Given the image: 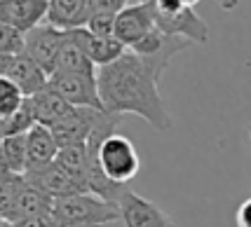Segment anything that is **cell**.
<instances>
[{
	"instance_id": "5",
	"label": "cell",
	"mask_w": 251,
	"mask_h": 227,
	"mask_svg": "<svg viewBox=\"0 0 251 227\" xmlns=\"http://www.w3.org/2000/svg\"><path fill=\"white\" fill-rule=\"evenodd\" d=\"M157 28L155 23V0H139L129 2L118 14L115 22V40L127 47V52L143 43L151 33Z\"/></svg>"
},
{
	"instance_id": "28",
	"label": "cell",
	"mask_w": 251,
	"mask_h": 227,
	"mask_svg": "<svg viewBox=\"0 0 251 227\" xmlns=\"http://www.w3.org/2000/svg\"><path fill=\"white\" fill-rule=\"evenodd\" d=\"M247 131H249V138H251V124H249V129H247Z\"/></svg>"
},
{
	"instance_id": "6",
	"label": "cell",
	"mask_w": 251,
	"mask_h": 227,
	"mask_svg": "<svg viewBox=\"0 0 251 227\" xmlns=\"http://www.w3.org/2000/svg\"><path fill=\"white\" fill-rule=\"evenodd\" d=\"M50 87L54 89L59 96H64L73 108L103 110L97 75H85V73H54V75H50Z\"/></svg>"
},
{
	"instance_id": "13",
	"label": "cell",
	"mask_w": 251,
	"mask_h": 227,
	"mask_svg": "<svg viewBox=\"0 0 251 227\" xmlns=\"http://www.w3.org/2000/svg\"><path fill=\"white\" fill-rule=\"evenodd\" d=\"M94 14V0H50V12L45 22L59 31L71 33L87 28Z\"/></svg>"
},
{
	"instance_id": "14",
	"label": "cell",
	"mask_w": 251,
	"mask_h": 227,
	"mask_svg": "<svg viewBox=\"0 0 251 227\" xmlns=\"http://www.w3.org/2000/svg\"><path fill=\"white\" fill-rule=\"evenodd\" d=\"M26 178H28L35 187H40L43 192H47L52 199H64V197H73V195H87V192L80 187V183H77L75 178L66 171L59 162L50 164V166H45V169H40V171H35V173H26Z\"/></svg>"
},
{
	"instance_id": "17",
	"label": "cell",
	"mask_w": 251,
	"mask_h": 227,
	"mask_svg": "<svg viewBox=\"0 0 251 227\" xmlns=\"http://www.w3.org/2000/svg\"><path fill=\"white\" fill-rule=\"evenodd\" d=\"M129 2L127 0H94V14L89 22V31L97 35H106V38H115V22Z\"/></svg>"
},
{
	"instance_id": "22",
	"label": "cell",
	"mask_w": 251,
	"mask_h": 227,
	"mask_svg": "<svg viewBox=\"0 0 251 227\" xmlns=\"http://www.w3.org/2000/svg\"><path fill=\"white\" fill-rule=\"evenodd\" d=\"M24 101H26V96L22 94V89L10 80L0 77V119L12 117L24 106Z\"/></svg>"
},
{
	"instance_id": "11",
	"label": "cell",
	"mask_w": 251,
	"mask_h": 227,
	"mask_svg": "<svg viewBox=\"0 0 251 227\" xmlns=\"http://www.w3.org/2000/svg\"><path fill=\"white\" fill-rule=\"evenodd\" d=\"M50 0H0V23L12 26L24 35L38 28L43 19H47Z\"/></svg>"
},
{
	"instance_id": "19",
	"label": "cell",
	"mask_w": 251,
	"mask_h": 227,
	"mask_svg": "<svg viewBox=\"0 0 251 227\" xmlns=\"http://www.w3.org/2000/svg\"><path fill=\"white\" fill-rule=\"evenodd\" d=\"M54 73H85V75H97L99 68L89 61L87 54H85V52L68 38V33H66V43H64V47H61L59 59H56ZM54 73H52V75H54Z\"/></svg>"
},
{
	"instance_id": "18",
	"label": "cell",
	"mask_w": 251,
	"mask_h": 227,
	"mask_svg": "<svg viewBox=\"0 0 251 227\" xmlns=\"http://www.w3.org/2000/svg\"><path fill=\"white\" fill-rule=\"evenodd\" d=\"M0 162H2V171L26 176V171H28V145H26V136L2 138V143H0Z\"/></svg>"
},
{
	"instance_id": "4",
	"label": "cell",
	"mask_w": 251,
	"mask_h": 227,
	"mask_svg": "<svg viewBox=\"0 0 251 227\" xmlns=\"http://www.w3.org/2000/svg\"><path fill=\"white\" fill-rule=\"evenodd\" d=\"M155 23L164 35L181 38L190 45L209 40V26L195 12L193 0H155Z\"/></svg>"
},
{
	"instance_id": "23",
	"label": "cell",
	"mask_w": 251,
	"mask_h": 227,
	"mask_svg": "<svg viewBox=\"0 0 251 227\" xmlns=\"http://www.w3.org/2000/svg\"><path fill=\"white\" fill-rule=\"evenodd\" d=\"M26 52V35L12 26H2L0 23V54L17 56Z\"/></svg>"
},
{
	"instance_id": "2",
	"label": "cell",
	"mask_w": 251,
	"mask_h": 227,
	"mask_svg": "<svg viewBox=\"0 0 251 227\" xmlns=\"http://www.w3.org/2000/svg\"><path fill=\"white\" fill-rule=\"evenodd\" d=\"M54 213V199L19 173L0 171V218L5 223H22L26 218Z\"/></svg>"
},
{
	"instance_id": "26",
	"label": "cell",
	"mask_w": 251,
	"mask_h": 227,
	"mask_svg": "<svg viewBox=\"0 0 251 227\" xmlns=\"http://www.w3.org/2000/svg\"><path fill=\"white\" fill-rule=\"evenodd\" d=\"M0 227H14L12 223H5V220H0Z\"/></svg>"
},
{
	"instance_id": "10",
	"label": "cell",
	"mask_w": 251,
	"mask_h": 227,
	"mask_svg": "<svg viewBox=\"0 0 251 227\" xmlns=\"http://www.w3.org/2000/svg\"><path fill=\"white\" fill-rule=\"evenodd\" d=\"M99 115H101V110L73 108L61 122H56L52 127V134H54L56 143H59V150L75 148V145H87V141L92 138V131L97 127Z\"/></svg>"
},
{
	"instance_id": "7",
	"label": "cell",
	"mask_w": 251,
	"mask_h": 227,
	"mask_svg": "<svg viewBox=\"0 0 251 227\" xmlns=\"http://www.w3.org/2000/svg\"><path fill=\"white\" fill-rule=\"evenodd\" d=\"M0 77L14 82L26 98L40 94L45 87L50 85V75L26 52L17 56L0 54Z\"/></svg>"
},
{
	"instance_id": "8",
	"label": "cell",
	"mask_w": 251,
	"mask_h": 227,
	"mask_svg": "<svg viewBox=\"0 0 251 227\" xmlns=\"http://www.w3.org/2000/svg\"><path fill=\"white\" fill-rule=\"evenodd\" d=\"M120 223L122 227H176V223L157 204L141 197L134 190H125L120 197Z\"/></svg>"
},
{
	"instance_id": "21",
	"label": "cell",
	"mask_w": 251,
	"mask_h": 227,
	"mask_svg": "<svg viewBox=\"0 0 251 227\" xmlns=\"http://www.w3.org/2000/svg\"><path fill=\"white\" fill-rule=\"evenodd\" d=\"M35 124H38V122H35V115H33L31 103H28V98H26L24 106L17 110L12 117L0 119V136H2V138H10V136H26Z\"/></svg>"
},
{
	"instance_id": "12",
	"label": "cell",
	"mask_w": 251,
	"mask_h": 227,
	"mask_svg": "<svg viewBox=\"0 0 251 227\" xmlns=\"http://www.w3.org/2000/svg\"><path fill=\"white\" fill-rule=\"evenodd\" d=\"M68 38L87 54V59L97 68H106V66L115 64L118 59L127 54V47L118 43L115 38H106V35H97L89 28H80V31H71Z\"/></svg>"
},
{
	"instance_id": "9",
	"label": "cell",
	"mask_w": 251,
	"mask_h": 227,
	"mask_svg": "<svg viewBox=\"0 0 251 227\" xmlns=\"http://www.w3.org/2000/svg\"><path fill=\"white\" fill-rule=\"evenodd\" d=\"M64 43H66L64 31H59V28L50 26V23H40L38 28H33L26 35V54L31 56L47 75H52Z\"/></svg>"
},
{
	"instance_id": "27",
	"label": "cell",
	"mask_w": 251,
	"mask_h": 227,
	"mask_svg": "<svg viewBox=\"0 0 251 227\" xmlns=\"http://www.w3.org/2000/svg\"><path fill=\"white\" fill-rule=\"evenodd\" d=\"M103 227H122V223H115V225H103Z\"/></svg>"
},
{
	"instance_id": "20",
	"label": "cell",
	"mask_w": 251,
	"mask_h": 227,
	"mask_svg": "<svg viewBox=\"0 0 251 227\" xmlns=\"http://www.w3.org/2000/svg\"><path fill=\"white\" fill-rule=\"evenodd\" d=\"M56 162L64 166L66 171L75 178L80 187L89 192V152L87 145H75V148H64L59 152Z\"/></svg>"
},
{
	"instance_id": "1",
	"label": "cell",
	"mask_w": 251,
	"mask_h": 227,
	"mask_svg": "<svg viewBox=\"0 0 251 227\" xmlns=\"http://www.w3.org/2000/svg\"><path fill=\"white\" fill-rule=\"evenodd\" d=\"M188 45L181 38H172L167 49L155 56H139L134 52L118 59L115 64L99 68L97 82L103 110L110 115H139L153 129L169 131L172 129V115L167 110L162 94H160V77L169 68L172 59L183 52Z\"/></svg>"
},
{
	"instance_id": "16",
	"label": "cell",
	"mask_w": 251,
	"mask_h": 227,
	"mask_svg": "<svg viewBox=\"0 0 251 227\" xmlns=\"http://www.w3.org/2000/svg\"><path fill=\"white\" fill-rule=\"evenodd\" d=\"M28 103H31V110H33V115H35V122L47 127V129H52L56 122H61L73 110V106L64 96H59L50 85L45 87L40 94L28 98Z\"/></svg>"
},
{
	"instance_id": "15",
	"label": "cell",
	"mask_w": 251,
	"mask_h": 227,
	"mask_svg": "<svg viewBox=\"0 0 251 227\" xmlns=\"http://www.w3.org/2000/svg\"><path fill=\"white\" fill-rule=\"evenodd\" d=\"M26 145H28V171L26 173H35L50 164H54L61 152L52 129H47L43 124H35L26 134Z\"/></svg>"
},
{
	"instance_id": "3",
	"label": "cell",
	"mask_w": 251,
	"mask_h": 227,
	"mask_svg": "<svg viewBox=\"0 0 251 227\" xmlns=\"http://www.w3.org/2000/svg\"><path fill=\"white\" fill-rule=\"evenodd\" d=\"M54 218L64 227H103L120 223V206L92 195L54 199Z\"/></svg>"
},
{
	"instance_id": "25",
	"label": "cell",
	"mask_w": 251,
	"mask_h": 227,
	"mask_svg": "<svg viewBox=\"0 0 251 227\" xmlns=\"http://www.w3.org/2000/svg\"><path fill=\"white\" fill-rule=\"evenodd\" d=\"M235 223H237V227H251V195L237 206Z\"/></svg>"
},
{
	"instance_id": "24",
	"label": "cell",
	"mask_w": 251,
	"mask_h": 227,
	"mask_svg": "<svg viewBox=\"0 0 251 227\" xmlns=\"http://www.w3.org/2000/svg\"><path fill=\"white\" fill-rule=\"evenodd\" d=\"M14 227H64V225L54 218V213H50V216L26 218V220H22V223H17Z\"/></svg>"
}]
</instances>
